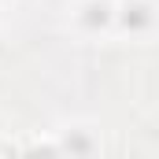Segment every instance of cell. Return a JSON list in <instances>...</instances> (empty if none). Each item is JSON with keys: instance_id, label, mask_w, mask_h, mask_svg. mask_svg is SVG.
Masks as SVG:
<instances>
[{"instance_id": "1", "label": "cell", "mask_w": 159, "mask_h": 159, "mask_svg": "<svg viewBox=\"0 0 159 159\" xmlns=\"http://www.w3.org/2000/svg\"><path fill=\"white\" fill-rule=\"evenodd\" d=\"M115 19H119L122 34L141 37V34H148V30L156 26V7H152L148 0H122L119 7H115Z\"/></svg>"}, {"instance_id": "2", "label": "cell", "mask_w": 159, "mask_h": 159, "mask_svg": "<svg viewBox=\"0 0 159 159\" xmlns=\"http://www.w3.org/2000/svg\"><path fill=\"white\" fill-rule=\"evenodd\" d=\"M74 19H78V26L85 34H100V30H107V26L115 22V7H111L107 0H85Z\"/></svg>"}, {"instance_id": "3", "label": "cell", "mask_w": 159, "mask_h": 159, "mask_svg": "<svg viewBox=\"0 0 159 159\" xmlns=\"http://www.w3.org/2000/svg\"><path fill=\"white\" fill-rule=\"evenodd\" d=\"M63 159H93L96 156V141H93V133L89 129H81V126H74V129H67V137H63Z\"/></svg>"}, {"instance_id": "4", "label": "cell", "mask_w": 159, "mask_h": 159, "mask_svg": "<svg viewBox=\"0 0 159 159\" xmlns=\"http://www.w3.org/2000/svg\"><path fill=\"white\" fill-rule=\"evenodd\" d=\"M22 159H63V152H59L56 144H44V148H30Z\"/></svg>"}]
</instances>
